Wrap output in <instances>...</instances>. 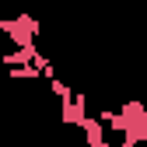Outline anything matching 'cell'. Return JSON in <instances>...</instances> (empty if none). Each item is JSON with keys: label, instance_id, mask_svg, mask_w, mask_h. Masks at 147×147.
Wrapping results in <instances>:
<instances>
[{"label": "cell", "instance_id": "obj_5", "mask_svg": "<svg viewBox=\"0 0 147 147\" xmlns=\"http://www.w3.org/2000/svg\"><path fill=\"white\" fill-rule=\"evenodd\" d=\"M49 95H53V98H60V102H67V98H74V95H77V91H74L67 81L53 77V81H49Z\"/></svg>", "mask_w": 147, "mask_h": 147}, {"label": "cell", "instance_id": "obj_4", "mask_svg": "<svg viewBox=\"0 0 147 147\" xmlns=\"http://www.w3.org/2000/svg\"><path fill=\"white\" fill-rule=\"evenodd\" d=\"M7 77H11V81H39L42 74H39V67H35V63H28V67H11Z\"/></svg>", "mask_w": 147, "mask_h": 147}, {"label": "cell", "instance_id": "obj_2", "mask_svg": "<svg viewBox=\"0 0 147 147\" xmlns=\"http://www.w3.org/2000/svg\"><path fill=\"white\" fill-rule=\"evenodd\" d=\"M60 123L63 126H74V130H81V126L88 123V98L81 95V91L74 98L60 102Z\"/></svg>", "mask_w": 147, "mask_h": 147}, {"label": "cell", "instance_id": "obj_1", "mask_svg": "<svg viewBox=\"0 0 147 147\" xmlns=\"http://www.w3.org/2000/svg\"><path fill=\"white\" fill-rule=\"evenodd\" d=\"M0 32L11 39L14 49H35V35L42 32V25L32 14H18V18H0Z\"/></svg>", "mask_w": 147, "mask_h": 147}, {"label": "cell", "instance_id": "obj_3", "mask_svg": "<svg viewBox=\"0 0 147 147\" xmlns=\"http://www.w3.org/2000/svg\"><path fill=\"white\" fill-rule=\"evenodd\" d=\"M35 56H39V46H35V49H7V53H0V63L11 70V67H28V63H35Z\"/></svg>", "mask_w": 147, "mask_h": 147}]
</instances>
